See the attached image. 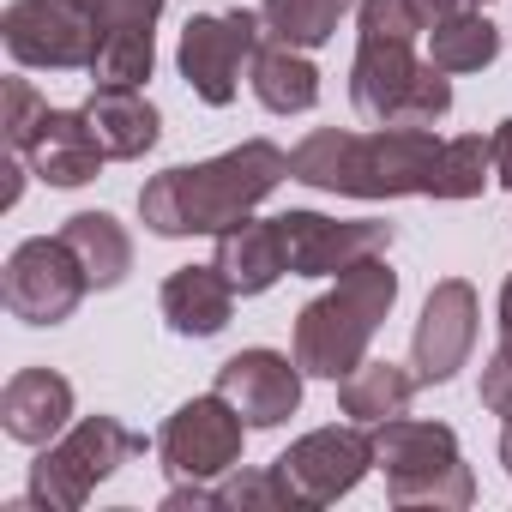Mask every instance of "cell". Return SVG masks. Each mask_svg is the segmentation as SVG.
Instances as JSON below:
<instances>
[{
  "label": "cell",
  "mask_w": 512,
  "mask_h": 512,
  "mask_svg": "<svg viewBox=\"0 0 512 512\" xmlns=\"http://www.w3.org/2000/svg\"><path fill=\"white\" fill-rule=\"evenodd\" d=\"M290 181V151L272 139H241L235 151L211 163H175L139 187V217L151 235L181 241V235H223L253 217V205L272 199Z\"/></svg>",
  "instance_id": "1"
},
{
  "label": "cell",
  "mask_w": 512,
  "mask_h": 512,
  "mask_svg": "<svg viewBox=\"0 0 512 512\" xmlns=\"http://www.w3.org/2000/svg\"><path fill=\"white\" fill-rule=\"evenodd\" d=\"M416 13L404 0H356L350 103L368 127H434L452 109V73L416 55Z\"/></svg>",
  "instance_id": "2"
},
{
  "label": "cell",
  "mask_w": 512,
  "mask_h": 512,
  "mask_svg": "<svg viewBox=\"0 0 512 512\" xmlns=\"http://www.w3.org/2000/svg\"><path fill=\"white\" fill-rule=\"evenodd\" d=\"M446 139L428 127H320L290 151V181L320 187V193H350V199H434Z\"/></svg>",
  "instance_id": "3"
},
{
  "label": "cell",
  "mask_w": 512,
  "mask_h": 512,
  "mask_svg": "<svg viewBox=\"0 0 512 512\" xmlns=\"http://www.w3.org/2000/svg\"><path fill=\"white\" fill-rule=\"evenodd\" d=\"M392 302H398V272L386 266V253L338 272V284L296 314V362H302V374L344 380L356 362H368V344L386 326Z\"/></svg>",
  "instance_id": "4"
},
{
  "label": "cell",
  "mask_w": 512,
  "mask_h": 512,
  "mask_svg": "<svg viewBox=\"0 0 512 512\" xmlns=\"http://www.w3.org/2000/svg\"><path fill=\"white\" fill-rule=\"evenodd\" d=\"M374 464L386 470L392 506H434V512H464L476 500V476L458 452V434L446 422H416L392 416L374 428Z\"/></svg>",
  "instance_id": "5"
},
{
  "label": "cell",
  "mask_w": 512,
  "mask_h": 512,
  "mask_svg": "<svg viewBox=\"0 0 512 512\" xmlns=\"http://www.w3.org/2000/svg\"><path fill=\"white\" fill-rule=\"evenodd\" d=\"M145 452V440L127 428V422H115V416H85V422H73L61 440H49L43 452H37V464H31V506H43V512H79L85 500H91V488L97 482H109L121 464H133Z\"/></svg>",
  "instance_id": "6"
},
{
  "label": "cell",
  "mask_w": 512,
  "mask_h": 512,
  "mask_svg": "<svg viewBox=\"0 0 512 512\" xmlns=\"http://www.w3.org/2000/svg\"><path fill=\"white\" fill-rule=\"evenodd\" d=\"M0 43L31 73H91L97 55L91 0H13L0 13Z\"/></svg>",
  "instance_id": "7"
},
{
  "label": "cell",
  "mask_w": 512,
  "mask_h": 512,
  "mask_svg": "<svg viewBox=\"0 0 512 512\" xmlns=\"http://www.w3.org/2000/svg\"><path fill=\"white\" fill-rule=\"evenodd\" d=\"M260 31H266V19H260V13H247V7L187 19L181 49H175V67H181L187 91H193L199 103H211V109L235 103V91H241V67H253V55H260Z\"/></svg>",
  "instance_id": "8"
},
{
  "label": "cell",
  "mask_w": 512,
  "mask_h": 512,
  "mask_svg": "<svg viewBox=\"0 0 512 512\" xmlns=\"http://www.w3.org/2000/svg\"><path fill=\"white\" fill-rule=\"evenodd\" d=\"M91 278L79 266V253L61 241V235H31L13 247L7 260V278H0V302H7L13 320L25 326H61L73 320V308L85 302Z\"/></svg>",
  "instance_id": "9"
},
{
  "label": "cell",
  "mask_w": 512,
  "mask_h": 512,
  "mask_svg": "<svg viewBox=\"0 0 512 512\" xmlns=\"http://www.w3.org/2000/svg\"><path fill=\"white\" fill-rule=\"evenodd\" d=\"M241 440H247V422L241 410L223 398V392H205V398H187L163 434H157V458L175 482H217L241 464Z\"/></svg>",
  "instance_id": "10"
},
{
  "label": "cell",
  "mask_w": 512,
  "mask_h": 512,
  "mask_svg": "<svg viewBox=\"0 0 512 512\" xmlns=\"http://www.w3.org/2000/svg\"><path fill=\"white\" fill-rule=\"evenodd\" d=\"M368 470H374V434L362 422H350V428H314V434L290 440V452H278V476L290 482L296 506H308V512L344 500Z\"/></svg>",
  "instance_id": "11"
},
{
  "label": "cell",
  "mask_w": 512,
  "mask_h": 512,
  "mask_svg": "<svg viewBox=\"0 0 512 512\" xmlns=\"http://www.w3.org/2000/svg\"><path fill=\"white\" fill-rule=\"evenodd\" d=\"M278 229L290 247V278H338L362 260H380L392 247V223H380V217L338 223L326 211H284Z\"/></svg>",
  "instance_id": "12"
},
{
  "label": "cell",
  "mask_w": 512,
  "mask_h": 512,
  "mask_svg": "<svg viewBox=\"0 0 512 512\" xmlns=\"http://www.w3.org/2000/svg\"><path fill=\"white\" fill-rule=\"evenodd\" d=\"M476 320H482V308H476V290L464 278H440L428 290L422 320H416V338H410V368H416L422 386H446L470 362Z\"/></svg>",
  "instance_id": "13"
},
{
  "label": "cell",
  "mask_w": 512,
  "mask_h": 512,
  "mask_svg": "<svg viewBox=\"0 0 512 512\" xmlns=\"http://www.w3.org/2000/svg\"><path fill=\"white\" fill-rule=\"evenodd\" d=\"M97 19V55H91V85H127L139 91L157 67V19L163 0H91Z\"/></svg>",
  "instance_id": "14"
},
{
  "label": "cell",
  "mask_w": 512,
  "mask_h": 512,
  "mask_svg": "<svg viewBox=\"0 0 512 512\" xmlns=\"http://www.w3.org/2000/svg\"><path fill=\"white\" fill-rule=\"evenodd\" d=\"M217 392L241 410L247 428H278L302 410V362L278 350H241L217 368Z\"/></svg>",
  "instance_id": "15"
},
{
  "label": "cell",
  "mask_w": 512,
  "mask_h": 512,
  "mask_svg": "<svg viewBox=\"0 0 512 512\" xmlns=\"http://www.w3.org/2000/svg\"><path fill=\"white\" fill-rule=\"evenodd\" d=\"M19 157H25L31 175L49 181V187H85V181H97V169L109 163V151H103V139L91 133L85 109H49L43 127H37V139H31Z\"/></svg>",
  "instance_id": "16"
},
{
  "label": "cell",
  "mask_w": 512,
  "mask_h": 512,
  "mask_svg": "<svg viewBox=\"0 0 512 512\" xmlns=\"http://www.w3.org/2000/svg\"><path fill=\"white\" fill-rule=\"evenodd\" d=\"M73 422V386L55 368H19L0 392V428L19 446H49Z\"/></svg>",
  "instance_id": "17"
},
{
  "label": "cell",
  "mask_w": 512,
  "mask_h": 512,
  "mask_svg": "<svg viewBox=\"0 0 512 512\" xmlns=\"http://www.w3.org/2000/svg\"><path fill=\"white\" fill-rule=\"evenodd\" d=\"M157 308H163L175 338H217L235 314V284L217 272V260L211 266H181V272L163 278Z\"/></svg>",
  "instance_id": "18"
},
{
  "label": "cell",
  "mask_w": 512,
  "mask_h": 512,
  "mask_svg": "<svg viewBox=\"0 0 512 512\" xmlns=\"http://www.w3.org/2000/svg\"><path fill=\"white\" fill-rule=\"evenodd\" d=\"M217 272L235 284V296H266L290 272V247L278 217H247L217 235Z\"/></svg>",
  "instance_id": "19"
},
{
  "label": "cell",
  "mask_w": 512,
  "mask_h": 512,
  "mask_svg": "<svg viewBox=\"0 0 512 512\" xmlns=\"http://www.w3.org/2000/svg\"><path fill=\"white\" fill-rule=\"evenodd\" d=\"M85 121H91V133L103 139V151H109L115 163L145 157V151L157 145V133H163L157 103H145V97L127 91V85H97V91L85 97Z\"/></svg>",
  "instance_id": "20"
},
{
  "label": "cell",
  "mask_w": 512,
  "mask_h": 512,
  "mask_svg": "<svg viewBox=\"0 0 512 512\" xmlns=\"http://www.w3.org/2000/svg\"><path fill=\"white\" fill-rule=\"evenodd\" d=\"M247 85L260 97V109H272V115H308L320 103V67L308 61V49H290L278 37L260 43V55L247 67Z\"/></svg>",
  "instance_id": "21"
},
{
  "label": "cell",
  "mask_w": 512,
  "mask_h": 512,
  "mask_svg": "<svg viewBox=\"0 0 512 512\" xmlns=\"http://www.w3.org/2000/svg\"><path fill=\"white\" fill-rule=\"evenodd\" d=\"M416 386H422L416 368H398V362H356V368L338 380V404H344L350 422L380 428V422H392V416L410 410Z\"/></svg>",
  "instance_id": "22"
},
{
  "label": "cell",
  "mask_w": 512,
  "mask_h": 512,
  "mask_svg": "<svg viewBox=\"0 0 512 512\" xmlns=\"http://www.w3.org/2000/svg\"><path fill=\"white\" fill-rule=\"evenodd\" d=\"M61 241L79 253L91 290H115V284L133 272V235H127L109 211H73V217L61 223Z\"/></svg>",
  "instance_id": "23"
},
{
  "label": "cell",
  "mask_w": 512,
  "mask_h": 512,
  "mask_svg": "<svg viewBox=\"0 0 512 512\" xmlns=\"http://www.w3.org/2000/svg\"><path fill=\"white\" fill-rule=\"evenodd\" d=\"M356 7V0H260V19L278 43L290 49H320L338 37L344 13Z\"/></svg>",
  "instance_id": "24"
},
{
  "label": "cell",
  "mask_w": 512,
  "mask_h": 512,
  "mask_svg": "<svg viewBox=\"0 0 512 512\" xmlns=\"http://www.w3.org/2000/svg\"><path fill=\"white\" fill-rule=\"evenodd\" d=\"M494 55H500V31L482 13H458L428 31V61L440 73H482V67H494Z\"/></svg>",
  "instance_id": "25"
},
{
  "label": "cell",
  "mask_w": 512,
  "mask_h": 512,
  "mask_svg": "<svg viewBox=\"0 0 512 512\" xmlns=\"http://www.w3.org/2000/svg\"><path fill=\"white\" fill-rule=\"evenodd\" d=\"M488 181H494V139H482V133L446 139V157H440L434 199H476Z\"/></svg>",
  "instance_id": "26"
},
{
  "label": "cell",
  "mask_w": 512,
  "mask_h": 512,
  "mask_svg": "<svg viewBox=\"0 0 512 512\" xmlns=\"http://www.w3.org/2000/svg\"><path fill=\"white\" fill-rule=\"evenodd\" d=\"M217 506H229V512H290L296 506V494H290V482L278 476V464L272 470H229L223 482H217Z\"/></svg>",
  "instance_id": "27"
},
{
  "label": "cell",
  "mask_w": 512,
  "mask_h": 512,
  "mask_svg": "<svg viewBox=\"0 0 512 512\" xmlns=\"http://www.w3.org/2000/svg\"><path fill=\"white\" fill-rule=\"evenodd\" d=\"M43 115H49V103L37 97V85L31 79H7V145L13 151H25L31 139H37V127H43Z\"/></svg>",
  "instance_id": "28"
},
{
  "label": "cell",
  "mask_w": 512,
  "mask_h": 512,
  "mask_svg": "<svg viewBox=\"0 0 512 512\" xmlns=\"http://www.w3.org/2000/svg\"><path fill=\"white\" fill-rule=\"evenodd\" d=\"M482 410H494L500 422H512V356L494 350L482 362Z\"/></svg>",
  "instance_id": "29"
},
{
  "label": "cell",
  "mask_w": 512,
  "mask_h": 512,
  "mask_svg": "<svg viewBox=\"0 0 512 512\" xmlns=\"http://www.w3.org/2000/svg\"><path fill=\"white\" fill-rule=\"evenodd\" d=\"M404 7L416 13V25H422V37H428L434 25H446V19H458V13H476V0H404Z\"/></svg>",
  "instance_id": "30"
},
{
  "label": "cell",
  "mask_w": 512,
  "mask_h": 512,
  "mask_svg": "<svg viewBox=\"0 0 512 512\" xmlns=\"http://www.w3.org/2000/svg\"><path fill=\"white\" fill-rule=\"evenodd\" d=\"M187 506H217V488L211 482H175L163 494V512H187Z\"/></svg>",
  "instance_id": "31"
},
{
  "label": "cell",
  "mask_w": 512,
  "mask_h": 512,
  "mask_svg": "<svg viewBox=\"0 0 512 512\" xmlns=\"http://www.w3.org/2000/svg\"><path fill=\"white\" fill-rule=\"evenodd\" d=\"M494 181H500V187H512V121H500V127H494Z\"/></svg>",
  "instance_id": "32"
},
{
  "label": "cell",
  "mask_w": 512,
  "mask_h": 512,
  "mask_svg": "<svg viewBox=\"0 0 512 512\" xmlns=\"http://www.w3.org/2000/svg\"><path fill=\"white\" fill-rule=\"evenodd\" d=\"M494 350L512 356V272H506V284H500V344H494Z\"/></svg>",
  "instance_id": "33"
},
{
  "label": "cell",
  "mask_w": 512,
  "mask_h": 512,
  "mask_svg": "<svg viewBox=\"0 0 512 512\" xmlns=\"http://www.w3.org/2000/svg\"><path fill=\"white\" fill-rule=\"evenodd\" d=\"M500 464H506V476H512V422H506V434H500Z\"/></svg>",
  "instance_id": "34"
}]
</instances>
